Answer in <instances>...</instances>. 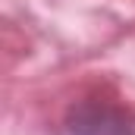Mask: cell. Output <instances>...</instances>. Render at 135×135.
Returning <instances> with one entry per match:
<instances>
[{"mask_svg": "<svg viewBox=\"0 0 135 135\" xmlns=\"http://www.w3.org/2000/svg\"><path fill=\"white\" fill-rule=\"evenodd\" d=\"M69 135H135V116L110 101H82L66 116Z\"/></svg>", "mask_w": 135, "mask_h": 135, "instance_id": "cell-1", "label": "cell"}]
</instances>
